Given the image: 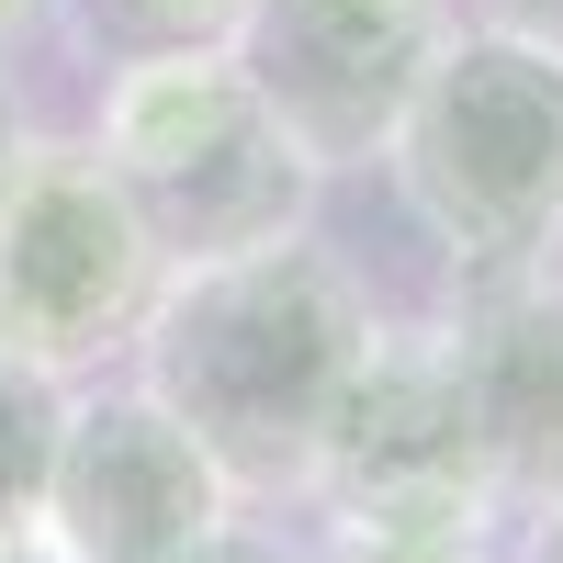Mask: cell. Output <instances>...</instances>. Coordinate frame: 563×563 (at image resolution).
Returning a JSON list of instances; mask_svg holds the SVG:
<instances>
[{
    "instance_id": "6da1fadb",
    "label": "cell",
    "mask_w": 563,
    "mask_h": 563,
    "mask_svg": "<svg viewBox=\"0 0 563 563\" xmlns=\"http://www.w3.org/2000/svg\"><path fill=\"white\" fill-rule=\"evenodd\" d=\"M372 339H384L372 282L316 225H294L271 249L169 271L124 372L203 440V462L225 474L238 507H294Z\"/></svg>"
},
{
    "instance_id": "7a4b0ae2",
    "label": "cell",
    "mask_w": 563,
    "mask_h": 563,
    "mask_svg": "<svg viewBox=\"0 0 563 563\" xmlns=\"http://www.w3.org/2000/svg\"><path fill=\"white\" fill-rule=\"evenodd\" d=\"M79 147L102 158V180L124 192V214L147 225V249L169 271L294 238V225H316V192H327V169L294 147V124L238 68V45L113 68Z\"/></svg>"
},
{
    "instance_id": "3957f363",
    "label": "cell",
    "mask_w": 563,
    "mask_h": 563,
    "mask_svg": "<svg viewBox=\"0 0 563 563\" xmlns=\"http://www.w3.org/2000/svg\"><path fill=\"white\" fill-rule=\"evenodd\" d=\"M395 203L451 271H519L563 249V57L451 23L384 135Z\"/></svg>"
},
{
    "instance_id": "277c9868",
    "label": "cell",
    "mask_w": 563,
    "mask_h": 563,
    "mask_svg": "<svg viewBox=\"0 0 563 563\" xmlns=\"http://www.w3.org/2000/svg\"><path fill=\"white\" fill-rule=\"evenodd\" d=\"M169 260L124 214L90 147H45L0 180V350H23L57 384H90L135 350Z\"/></svg>"
},
{
    "instance_id": "5b68a950",
    "label": "cell",
    "mask_w": 563,
    "mask_h": 563,
    "mask_svg": "<svg viewBox=\"0 0 563 563\" xmlns=\"http://www.w3.org/2000/svg\"><path fill=\"white\" fill-rule=\"evenodd\" d=\"M225 519H238L225 474L135 372L68 384V429H57V462H45L23 563H180Z\"/></svg>"
},
{
    "instance_id": "8992f818",
    "label": "cell",
    "mask_w": 563,
    "mask_h": 563,
    "mask_svg": "<svg viewBox=\"0 0 563 563\" xmlns=\"http://www.w3.org/2000/svg\"><path fill=\"white\" fill-rule=\"evenodd\" d=\"M451 23H462V0H249L238 68L294 124V147L339 180L384 158L406 90L429 79Z\"/></svg>"
},
{
    "instance_id": "52a82bcc",
    "label": "cell",
    "mask_w": 563,
    "mask_h": 563,
    "mask_svg": "<svg viewBox=\"0 0 563 563\" xmlns=\"http://www.w3.org/2000/svg\"><path fill=\"white\" fill-rule=\"evenodd\" d=\"M429 327H440V361L462 384L496 507L507 519H552L563 507V260L462 271V294Z\"/></svg>"
},
{
    "instance_id": "ba28073f",
    "label": "cell",
    "mask_w": 563,
    "mask_h": 563,
    "mask_svg": "<svg viewBox=\"0 0 563 563\" xmlns=\"http://www.w3.org/2000/svg\"><path fill=\"white\" fill-rule=\"evenodd\" d=\"M339 496H496L474 417H462V384L440 361V327H384L361 350L294 507H339Z\"/></svg>"
},
{
    "instance_id": "9c48e42d",
    "label": "cell",
    "mask_w": 563,
    "mask_h": 563,
    "mask_svg": "<svg viewBox=\"0 0 563 563\" xmlns=\"http://www.w3.org/2000/svg\"><path fill=\"white\" fill-rule=\"evenodd\" d=\"M305 519H316L305 563H496L507 552L496 496H339Z\"/></svg>"
},
{
    "instance_id": "30bf717a",
    "label": "cell",
    "mask_w": 563,
    "mask_h": 563,
    "mask_svg": "<svg viewBox=\"0 0 563 563\" xmlns=\"http://www.w3.org/2000/svg\"><path fill=\"white\" fill-rule=\"evenodd\" d=\"M57 23L90 68H147V57H225L249 34V0H57Z\"/></svg>"
},
{
    "instance_id": "8fae6325",
    "label": "cell",
    "mask_w": 563,
    "mask_h": 563,
    "mask_svg": "<svg viewBox=\"0 0 563 563\" xmlns=\"http://www.w3.org/2000/svg\"><path fill=\"white\" fill-rule=\"evenodd\" d=\"M68 429V384L34 372L23 350H0V541H34V507H45V462H57Z\"/></svg>"
},
{
    "instance_id": "7c38bea8",
    "label": "cell",
    "mask_w": 563,
    "mask_h": 563,
    "mask_svg": "<svg viewBox=\"0 0 563 563\" xmlns=\"http://www.w3.org/2000/svg\"><path fill=\"white\" fill-rule=\"evenodd\" d=\"M462 23L519 34V45H541V57H563V0H462Z\"/></svg>"
},
{
    "instance_id": "4fadbf2b",
    "label": "cell",
    "mask_w": 563,
    "mask_h": 563,
    "mask_svg": "<svg viewBox=\"0 0 563 563\" xmlns=\"http://www.w3.org/2000/svg\"><path fill=\"white\" fill-rule=\"evenodd\" d=\"M180 563H305V541H282V530H249V519H225V530H203Z\"/></svg>"
},
{
    "instance_id": "5bb4252c",
    "label": "cell",
    "mask_w": 563,
    "mask_h": 563,
    "mask_svg": "<svg viewBox=\"0 0 563 563\" xmlns=\"http://www.w3.org/2000/svg\"><path fill=\"white\" fill-rule=\"evenodd\" d=\"M23 158H34V113H23V90L0 79V180H12Z\"/></svg>"
},
{
    "instance_id": "9a60e30c",
    "label": "cell",
    "mask_w": 563,
    "mask_h": 563,
    "mask_svg": "<svg viewBox=\"0 0 563 563\" xmlns=\"http://www.w3.org/2000/svg\"><path fill=\"white\" fill-rule=\"evenodd\" d=\"M496 563H563V507H552V519H519V541H507Z\"/></svg>"
},
{
    "instance_id": "2e32d148",
    "label": "cell",
    "mask_w": 563,
    "mask_h": 563,
    "mask_svg": "<svg viewBox=\"0 0 563 563\" xmlns=\"http://www.w3.org/2000/svg\"><path fill=\"white\" fill-rule=\"evenodd\" d=\"M45 23H57V0H0V57H12L23 34H45Z\"/></svg>"
},
{
    "instance_id": "e0dca14e",
    "label": "cell",
    "mask_w": 563,
    "mask_h": 563,
    "mask_svg": "<svg viewBox=\"0 0 563 563\" xmlns=\"http://www.w3.org/2000/svg\"><path fill=\"white\" fill-rule=\"evenodd\" d=\"M0 563H23V552H12V541H0Z\"/></svg>"
}]
</instances>
